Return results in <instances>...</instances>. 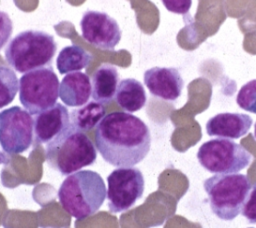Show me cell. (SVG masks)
<instances>
[{
    "label": "cell",
    "mask_w": 256,
    "mask_h": 228,
    "mask_svg": "<svg viewBox=\"0 0 256 228\" xmlns=\"http://www.w3.org/2000/svg\"><path fill=\"white\" fill-rule=\"evenodd\" d=\"M95 145L102 158L115 167H133L148 154L151 134L139 117L122 111L111 112L95 130Z\"/></svg>",
    "instance_id": "6da1fadb"
},
{
    "label": "cell",
    "mask_w": 256,
    "mask_h": 228,
    "mask_svg": "<svg viewBox=\"0 0 256 228\" xmlns=\"http://www.w3.org/2000/svg\"><path fill=\"white\" fill-rule=\"evenodd\" d=\"M103 178L95 171L80 170L68 175L58 190L63 209L77 220L95 214L106 198Z\"/></svg>",
    "instance_id": "7a4b0ae2"
},
{
    "label": "cell",
    "mask_w": 256,
    "mask_h": 228,
    "mask_svg": "<svg viewBox=\"0 0 256 228\" xmlns=\"http://www.w3.org/2000/svg\"><path fill=\"white\" fill-rule=\"evenodd\" d=\"M46 161L61 175H69L92 165L97 152L93 142L82 131L70 125L65 131L46 144Z\"/></svg>",
    "instance_id": "3957f363"
},
{
    "label": "cell",
    "mask_w": 256,
    "mask_h": 228,
    "mask_svg": "<svg viewBox=\"0 0 256 228\" xmlns=\"http://www.w3.org/2000/svg\"><path fill=\"white\" fill-rule=\"evenodd\" d=\"M57 50L54 37L41 30H25L17 34L5 48V59L19 73L50 66Z\"/></svg>",
    "instance_id": "277c9868"
},
{
    "label": "cell",
    "mask_w": 256,
    "mask_h": 228,
    "mask_svg": "<svg viewBox=\"0 0 256 228\" xmlns=\"http://www.w3.org/2000/svg\"><path fill=\"white\" fill-rule=\"evenodd\" d=\"M203 187L212 212L218 218L230 221L241 213L251 184L245 174L228 173L207 178Z\"/></svg>",
    "instance_id": "5b68a950"
},
{
    "label": "cell",
    "mask_w": 256,
    "mask_h": 228,
    "mask_svg": "<svg viewBox=\"0 0 256 228\" xmlns=\"http://www.w3.org/2000/svg\"><path fill=\"white\" fill-rule=\"evenodd\" d=\"M59 80L51 66L23 74L19 80V100L31 115L54 106L59 97Z\"/></svg>",
    "instance_id": "8992f818"
},
{
    "label": "cell",
    "mask_w": 256,
    "mask_h": 228,
    "mask_svg": "<svg viewBox=\"0 0 256 228\" xmlns=\"http://www.w3.org/2000/svg\"><path fill=\"white\" fill-rule=\"evenodd\" d=\"M199 164L214 174L237 173L248 167L252 155L240 144L226 138L203 143L197 151Z\"/></svg>",
    "instance_id": "52a82bcc"
},
{
    "label": "cell",
    "mask_w": 256,
    "mask_h": 228,
    "mask_svg": "<svg viewBox=\"0 0 256 228\" xmlns=\"http://www.w3.org/2000/svg\"><path fill=\"white\" fill-rule=\"evenodd\" d=\"M108 208L121 213L131 208L143 196L145 182L142 172L135 167H120L107 177Z\"/></svg>",
    "instance_id": "ba28073f"
},
{
    "label": "cell",
    "mask_w": 256,
    "mask_h": 228,
    "mask_svg": "<svg viewBox=\"0 0 256 228\" xmlns=\"http://www.w3.org/2000/svg\"><path fill=\"white\" fill-rule=\"evenodd\" d=\"M34 120L31 114L12 106L0 112V146L7 154H20L29 149L34 140Z\"/></svg>",
    "instance_id": "9c48e42d"
},
{
    "label": "cell",
    "mask_w": 256,
    "mask_h": 228,
    "mask_svg": "<svg viewBox=\"0 0 256 228\" xmlns=\"http://www.w3.org/2000/svg\"><path fill=\"white\" fill-rule=\"evenodd\" d=\"M84 40L97 48L113 51L119 44L122 31L117 21L105 12L86 11L80 21Z\"/></svg>",
    "instance_id": "30bf717a"
},
{
    "label": "cell",
    "mask_w": 256,
    "mask_h": 228,
    "mask_svg": "<svg viewBox=\"0 0 256 228\" xmlns=\"http://www.w3.org/2000/svg\"><path fill=\"white\" fill-rule=\"evenodd\" d=\"M144 84L153 96L172 102L180 97L184 81L176 68L152 67L144 73Z\"/></svg>",
    "instance_id": "8fae6325"
},
{
    "label": "cell",
    "mask_w": 256,
    "mask_h": 228,
    "mask_svg": "<svg viewBox=\"0 0 256 228\" xmlns=\"http://www.w3.org/2000/svg\"><path fill=\"white\" fill-rule=\"evenodd\" d=\"M33 120L35 146L48 144L71 125L68 109L60 103L36 114Z\"/></svg>",
    "instance_id": "7c38bea8"
},
{
    "label": "cell",
    "mask_w": 256,
    "mask_h": 228,
    "mask_svg": "<svg viewBox=\"0 0 256 228\" xmlns=\"http://www.w3.org/2000/svg\"><path fill=\"white\" fill-rule=\"evenodd\" d=\"M253 123L252 118L244 113H219L206 123L209 136L238 139L248 133Z\"/></svg>",
    "instance_id": "4fadbf2b"
},
{
    "label": "cell",
    "mask_w": 256,
    "mask_h": 228,
    "mask_svg": "<svg viewBox=\"0 0 256 228\" xmlns=\"http://www.w3.org/2000/svg\"><path fill=\"white\" fill-rule=\"evenodd\" d=\"M91 81L83 72L68 73L59 86V97L68 107H80L91 97Z\"/></svg>",
    "instance_id": "5bb4252c"
},
{
    "label": "cell",
    "mask_w": 256,
    "mask_h": 228,
    "mask_svg": "<svg viewBox=\"0 0 256 228\" xmlns=\"http://www.w3.org/2000/svg\"><path fill=\"white\" fill-rule=\"evenodd\" d=\"M118 85V69L111 64H103L92 75L91 96L96 102L108 104L115 98Z\"/></svg>",
    "instance_id": "9a60e30c"
},
{
    "label": "cell",
    "mask_w": 256,
    "mask_h": 228,
    "mask_svg": "<svg viewBox=\"0 0 256 228\" xmlns=\"http://www.w3.org/2000/svg\"><path fill=\"white\" fill-rule=\"evenodd\" d=\"M146 92L142 83L134 78H126L119 82L115 101L128 113L142 109L146 104Z\"/></svg>",
    "instance_id": "2e32d148"
},
{
    "label": "cell",
    "mask_w": 256,
    "mask_h": 228,
    "mask_svg": "<svg viewBox=\"0 0 256 228\" xmlns=\"http://www.w3.org/2000/svg\"><path fill=\"white\" fill-rule=\"evenodd\" d=\"M105 113L106 111L103 104L96 101L87 102L71 111V125L82 132L90 131L100 123L105 117Z\"/></svg>",
    "instance_id": "e0dca14e"
},
{
    "label": "cell",
    "mask_w": 256,
    "mask_h": 228,
    "mask_svg": "<svg viewBox=\"0 0 256 228\" xmlns=\"http://www.w3.org/2000/svg\"><path fill=\"white\" fill-rule=\"evenodd\" d=\"M91 59V54L84 48L73 44L64 47L59 52L56 59V66L60 74H68L86 68Z\"/></svg>",
    "instance_id": "ac0fdd59"
},
{
    "label": "cell",
    "mask_w": 256,
    "mask_h": 228,
    "mask_svg": "<svg viewBox=\"0 0 256 228\" xmlns=\"http://www.w3.org/2000/svg\"><path fill=\"white\" fill-rule=\"evenodd\" d=\"M19 89V81L15 71L0 65V109L9 105Z\"/></svg>",
    "instance_id": "d6986e66"
},
{
    "label": "cell",
    "mask_w": 256,
    "mask_h": 228,
    "mask_svg": "<svg viewBox=\"0 0 256 228\" xmlns=\"http://www.w3.org/2000/svg\"><path fill=\"white\" fill-rule=\"evenodd\" d=\"M236 102L243 110L256 114V79L247 82L240 88Z\"/></svg>",
    "instance_id": "ffe728a7"
},
{
    "label": "cell",
    "mask_w": 256,
    "mask_h": 228,
    "mask_svg": "<svg viewBox=\"0 0 256 228\" xmlns=\"http://www.w3.org/2000/svg\"><path fill=\"white\" fill-rule=\"evenodd\" d=\"M241 214L251 224L256 223V183L251 187L242 207Z\"/></svg>",
    "instance_id": "44dd1931"
},
{
    "label": "cell",
    "mask_w": 256,
    "mask_h": 228,
    "mask_svg": "<svg viewBox=\"0 0 256 228\" xmlns=\"http://www.w3.org/2000/svg\"><path fill=\"white\" fill-rule=\"evenodd\" d=\"M13 32V22L9 15L0 10V51L6 45Z\"/></svg>",
    "instance_id": "7402d4cb"
},
{
    "label": "cell",
    "mask_w": 256,
    "mask_h": 228,
    "mask_svg": "<svg viewBox=\"0 0 256 228\" xmlns=\"http://www.w3.org/2000/svg\"><path fill=\"white\" fill-rule=\"evenodd\" d=\"M161 2L168 11L180 15H186L192 4V0H161Z\"/></svg>",
    "instance_id": "603a6c76"
},
{
    "label": "cell",
    "mask_w": 256,
    "mask_h": 228,
    "mask_svg": "<svg viewBox=\"0 0 256 228\" xmlns=\"http://www.w3.org/2000/svg\"><path fill=\"white\" fill-rule=\"evenodd\" d=\"M8 162H9V159H8V157L2 152V151H0V164H8Z\"/></svg>",
    "instance_id": "cb8c5ba5"
},
{
    "label": "cell",
    "mask_w": 256,
    "mask_h": 228,
    "mask_svg": "<svg viewBox=\"0 0 256 228\" xmlns=\"http://www.w3.org/2000/svg\"><path fill=\"white\" fill-rule=\"evenodd\" d=\"M254 137L256 139V123H255V127H254Z\"/></svg>",
    "instance_id": "d4e9b609"
},
{
    "label": "cell",
    "mask_w": 256,
    "mask_h": 228,
    "mask_svg": "<svg viewBox=\"0 0 256 228\" xmlns=\"http://www.w3.org/2000/svg\"><path fill=\"white\" fill-rule=\"evenodd\" d=\"M250 228H252V227H250Z\"/></svg>",
    "instance_id": "484cf974"
}]
</instances>
